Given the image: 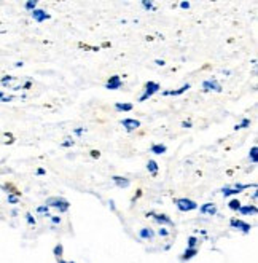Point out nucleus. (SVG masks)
I'll list each match as a JSON object with an SVG mask.
<instances>
[{
	"mask_svg": "<svg viewBox=\"0 0 258 263\" xmlns=\"http://www.w3.org/2000/svg\"><path fill=\"white\" fill-rule=\"evenodd\" d=\"M175 204H177V208H178L180 211H184V212H187V211H194L196 208H198V204H196L194 201L187 199V198L177 199V201H175Z\"/></svg>",
	"mask_w": 258,
	"mask_h": 263,
	"instance_id": "f257e3e1",
	"label": "nucleus"
},
{
	"mask_svg": "<svg viewBox=\"0 0 258 263\" xmlns=\"http://www.w3.org/2000/svg\"><path fill=\"white\" fill-rule=\"evenodd\" d=\"M156 91H160V85L155 83V82H148V83L145 85V92H144V96L141 98V102H144V101H147L148 98H151Z\"/></svg>",
	"mask_w": 258,
	"mask_h": 263,
	"instance_id": "f03ea898",
	"label": "nucleus"
},
{
	"mask_svg": "<svg viewBox=\"0 0 258 263\" xmlns=\"http://www.w3.org/2000/svg\"><path fill=\"white\" fill-rule=\"evenodd\" d=\"M48 206H54L61 212H66L69 209V203H67L66 199H63V198H50L48 199Z\"/></svg>",
	"mask_w": 258,
	"mask_h": 263,
	"instance_id": "7ed1b4c3",
	"label": "nucleus"
},
{
	"mask_svg": "<svg viewBox=\"0 0 258 263\" xmlns=\"http://www.w3.org/2000/svg\"><path fill=\"white\" fill-rule=\"evenodd\" d=\"M32 18L37 21V23H43L45 20H50V14L43 10H34L32 11Z\"/></svg>",
	"mask_w": 258,
	"mask_h": 263,
	"instance_id": "20e7f679",
	"label": "nucleus"
},
{
	"mask_svg": "<svg viewBox=\"0 0 258 263\" xmlns=\"http://www.w3.org/2000/svg\"><path fill=\"white\" fill-rule=\"evenodd\" d=\"M203 88H204L206 91H217V92L222 91V86H220L215 80H206V82L203 83Z\"/></svg>",
	"mask_w": 258,
	"mask_h": 263,
	"instance_id": "39448f33",
	"label": "nucleus"
},
{
	"mask_svg": "<svg viewBox=\"0 0 258 263\" xmlns=\"http://www.w3.org/2000/svg\"><path fill=\"white\" fill-rule=\"evenodd\" d=\"M121 125H123L128 131H134V129H137V128L141 126V123H139L137 120H131V118H128V120H123V121H121Z\"/></svg>",
	"mask_w": 258,
	"mask_h": 263,
	"instance_id": "423d86ee",
	"label": "nucleus"
},
{
	"mask_svg": "<svg viewBox=\"0 0 258 263\" xmlns=\"http://www.w3.org/2000/svg\"><path fill=\"white\" fill-rule=\"evenodd\" d=\"M105 88H107V89H118V88H121V79H120L118 75L110 77V80L107 82Z\"/></svg>",
	"mask_w": 258,
	"mask_h": 263,
	"instance_id": "0eeeda50",
	"label": "nucleus"
},
{
	"mask_svg": "<svg viewBox=\"0 0 258 263\" xmlns=\"http://www.w3.org/2000/svg\"><path fill=\"white\" fill-rule=\"evenodd\" d=\"M150 215L153 217L158 223H168V225H172V220L169 217H166L164 214H153V212H150Z\"/></svg>",
	"mask_w": 258,
	"mask_h": 263,
	"instance_id": "6e6552de",
	"label": "nucleus"
},
{
	"mask_svg": "<svg viewBox=\"0 0 258 263\" xmlns=\"http://www.w3.org/2000/svg\"><path fill=\"white\" fill-rule=\"evenodd\" d=\"M231 227H236V228L242 230L244 233H249V231H250V225H249V223H244V222H241V220H237V219H233V220H231Z\"/></svg>",
	"mask_w": 258,
	"mask_h": 263,
	"instance_id": "1a4fd4ad",
	"label": "nucleus"
},
{
	"mask_svg": "<svg viewBox=\"0 0 258 263\" xmlns=\"http://www.w3.org/2000/svg\"><path fill=\"white\" fill-rule=\"evenodd\" d=\"M203 214H209V215H214V214H217V208L212 204V203H207V204H204V206H201V209H200Z\"/></svg>",
	"mask_w": 258,
	"mask_h": 263,
	"instance_id": "9d476101",
	"label": "nucleus"
},
{
	"mask_svg": "<svg viewBox=\"0 0 258 263\" xmlns=\"http://www.w3.org/2000/svg\"><path fill=\"white\" fill-rule=\"evenodd\" d=\"M112 179H113V182H115V183L118 185L120 189H126V187H129V183H131V182H129L128 179H121L120 176H113Z\"/></svg>",
	"mask_w": 258,
	"mask_h": 263,
	"instance_id": "9b49d317",
	"label": "nucleus"
},
{
	"mask_svg": "<svg viewBox=\"0 0 258 263\" xmlns=\"http://www.w3.org/2000/svg\"><path fill=\"white\" fill-rule=\"evenodd\" d=\"M187 89H190V85H188V83L184 85L180 89H175V91H166L164 95H166V96H169V95H171V96H178V95H182V92H185Z\"/></svg>",
	"mask_w": 258,
	"mask_h": 263,
	"instance_id": "f8f14e48",
	"label": "nucleus"
},
{
	"mask_svg": "<svg viewBox=\"0 0 258 263\" xmlns=\"http://www.w3.org/2000/svg\"><path fill=\"white\" fill-rule=\"evenodd\" d=\"M141 238H144V239H153V236H155V233L151 231L150 228H142L141 230Z\"/></svg>",
	"mask_w": 258,
	"mask_h": 263,
	"instance_id": "ddd939ff",
	"label": "nucleus"
},
{
	"mask_svg": "<svg viewBox=\"0 0 258 263\" xmlns=\"http://www.w3.org/2000/svg\"><path fill=\"white\" fill-rule=\"evenodd\" d=\"M147 169L151 173V176H156V173H158V164H156V161L150 160L148 164H147Z\"/></svg>",
	"mask_w": 258,
	"mask_h": 263,
	"instance_id": "4468645a",
	"label": "nucleus"
},
{
	"mask_svg": "<svg viewBox=\"0 0 258 263\" xmlns=\"http://www.w3.org/2000/svg\"><path fill=\"white\" fill-rule=\"evenodd\" d=\"M241 214H256V208L255 206H246V208H239Z\"/></svg>",
	"mask_w": 258,
	"mask_h": 263,
	"instance_id": "2eb2a0df",
	"label": "nucleus"
},
{
	"mask_svg": "<svg viewBox=\"0 0 258 263\" xmlns=\"http://www.w3.org/2000/svg\"><path fill=\"white\" fill-rule=\"evenodd\" d=\"M196 252H198V251H196L194 247H190V249H187V251H185V255L182 257V260H188V258L194 257V255H196Z\"/></svg>",
	"mask_w": 258,
	"mask_h": 263,
	"instance_id": "dca6fc26",
	"label": "nucleus"
},
{
	"mask_svg": "<svg viewBox=\"0 0 258 263\" xmlns=\"http://www.w3.org/2000/svg\"><path fill=\"white\" fill-rule=\"evenodd\" d=\"M151 152L156 153V155H163V153L166 152V145H160V144H156V145L151 147Z\"/></svg>",
	"mask_w": 258,
	"mask_h": 263,
	"instance_id": "f3484780",
	"label": "nucleus"
},
{
	"mask_svg": "<svg viewBox=\"0 0 258 263\" xmlns=\"http://www.w3.org/2000/svg\"><path fill=\"white\" fill-rule=\"evenodd\" d=\"M228 206H230V209H233V211H239V208H241V201H239V199H231Z\"/></svg>",
	"mask_w": 258,
	"mask_h": 263,
	"instance_id": "a211bd4d",
	"label": "nucleus"
},
{
	"mask_svg": "<svg viewBox=\"0 0 258 263\" xmlns=\"http://www.w3.org/2000/svg\"><path fill=\"white\" fill-rule=\"evenodd\" d=\"M115 107H116V110H120V112H121V110H126V112H128V110L132 109V105H131V104H116Z\"/></svg>",
	"mask_w": 258,
	"mask_h": 263,
	"instance_id": "6ab92c4d",
	"label": "nucleus"
},
{
	"mask_svg": "<svg viewBox=\"0 0 258 263\" xmlns=\"http://www.w3.org/2000/svg\"><path fill=\"white\" fill-rule=\"evenodd\" d=\"M256 152H258V148H256V147H253V148L250 150L249 158L252 160V163H256V161H258V158H256Z\"/></svg>",
	"mask_w": 258,
	"mask_h": 263,
	"instance_id": "aec40b11",
	"label": "nucleus"
},
{
	"mask_svg": "<svg viewBox=\"0 0 258 263\" xmlns=\"http://www.w3.org/2000/svg\"><path fill=\"white\" fill-rule=\"evenodd\" d=\"M249 125H250V120H249V118H246L244 121H242V123H241V125H237V126H234V129L237 131V129H242V128H247Z\"/></svg>",
	"mask_w": 258,
	"mask_h": 263,
	"instance_id": "412c9836",
	"label": "nucleus"
},
{
	"mask_svg": "<svg viewBox=\"0 0 258 263\" xmlns=\"http://www.w3.org/2000/svg\"><path fill=\"white\" fill-rule=\"evenodd\" d=\"M8 203H10V204H16V203H18V196L10 195V196H8Z\"/></svg>",
	"mask_w": 258,
	"mask_h": 263,
	"instance_id": "4be33fe9",
	"label": "nucleus"
},
{
	"mask_svg": "<svg viewBox=\"0 0 258 263\" xmlns=\"http://www.w3.org/2000/svg\"><path fill=\"white\" fill-rule=\"evenodd\" d=\"M35 7H37V2H26L27 10H35Z\"/></svg>",
	"mask_w": 258,
	"mask_h": 263,
	"instance_id": "5701e85b",
	"label": "nucleus"
},
{
	"mask_svg": "<svg viewBox=\"0 0 258 263\" xmlns=\"http://www.w3.org/2000/svg\"><path fill=\"white\" fill-rule=\"evenodd\" d=\"M26 220H27V223H30V225H35V219H34L30 214H27V215H26Z\"/></svg>",
	"mask_w": 258,
	"mask_h": 263,
	"instance_id": "b1692460",
	"label": "nucleus"
},
{
	"mask_svg": "<svg viewBox=\"0 0 258 263\" xmlns=\"http://www.w3.org/2000/svg\"><path fill=\"white\" fill-rule=\"evenodd\" d=\"M61 252H63V246H57L56 249H54V255H57V257H59V255H63Z\"/></svg>",
	"mask_w": 258,
	"mask_h": 263,
	"instance_id": "393cba45",
	"label": "nucleus"
},
{
	"mask_svg": "<svg viewBox=\"0 0 258 263\" xmlns=\"http://www.w3.org/2000/svg\"><path fill=\"white\" fill-rule=\"evenodd\" d=\"M142 5H144L147 10H151V8H153V4H151V2H142Z\"/></svg>",
	"mask_w": 258,
	"mask_h": 263,
	"instance_id": "a878e982",
	"label": "nucleus"
},
{
	"mask_svg": "<svg viewBox=\"0 0 258 263\" xmlns=\"http://www.w3.org/2000/svg\"><path fill=\"white\" fill-rule=\"evenodd\" d=\"M37 211H38V212H45V214H47V212H48V206H40Z\"/></svg>",
	"mask_w": 258,
	"mask_h": 263,
	"instance_id": "bb28decb",
	"label": "nucleus"
},
{
	"mask_svg": "<svg viewBox=\"0 0 258 263\" xmlns=\"http://www.w3.org/2000/svg\"><path fill=\"white\" fill-rule=\"evenodd\" d=\"M13 80V77H4L2 79V83H7V82H11Z\"/></svg>",
	"mask_w": 258,
	"mask_h": 263,
	"instance_id": "cd10ccee",
	"label": "nucleus"
},
{
	"mask_svg": "<svg viewBox=\"0 0 258 263\" xmlns=\"http://www.w3.org/2000/svg\"><path fill=\"white\" fill-rule=\"evenodd\" d=\"M194 244H196V238H190V242H188V246H190V247H194Z\"/></svg>",
	"mask_w": 258,
	"mask_h": 263,
	"instance_id": "c85d7f7f",
	"label": "nucleus"
},
{
	"mask_svg": "<svg viewBox=\"0 0 258 263\" xmlns=\"http://www.w3.org/2000/svg\"><path fill=\"white\" fill-rule=\"evenodd\" d=\"M160 235H161V236H168L169 233H168V231H166V230H163V228H161V230H160Z\"/></svg>",
	"mask_w": 258,
	"mask_h": 263,
	"instance_id": "c756f323",
	"label": "nucleus"
},
{
	"mask_svg": "<svg viewBox=\"0 0 258 263\" xmlns=\"http://www.w3.org/2000/svg\"><path fill=\"white\" fill-rule=\"evenodd\" d=\"M180 7H182V8H190V4H188V2H182Z\"/></svg>",
	"mask_w": 258,
	"mask_h": 263,
	"instance_id": "7c9ffc66",
	"label": "nucleus"
},
{
	"mask_svg": "<svg viewBox=\"0 0 258 263\" xmlns=\"http://www.w3.org/2000/svg\"><path fill=\"white\" fill-rule=\"evenodd\" d=\"M63 145H64V147H70V145H73V141H66Z\"/></svg>",
	"mask_w": 258,
	"mask_h": 263,
	"instance_id": "2f4dec72",
	"label": "nucleus"
},
{
	"mask_svg": "<svg viewBox=\"0 0 258 263\" xmlns=\"http://www.w3.org/2000/svg\"><path fill=\"white\" fill-rule=\"evenodd\" d=\"M155 63H156L158 66H164V61H161V59H156Z\"/></svg>",
	"mask_w": 258,
	"mask_h": 263,
	"instance_id": "473e14b6",
	"label": "nucleus"
},
{
	"mask_svg": "<svg viewBox=\"0 0 258 263\" xmlns=\"http://www.w3.org/2000/svg\"><path fill=\"white\" fill-rule=\"evenodd\" d=\"M184 126H185V128H191V123H190V121H185V123H184Z\"/></svg>",
	"mask_w": 258,
	"mask_h": 263,
	"instance_id": "72a5a7b5",
	"label": "nucleus"
},
{
	"mask_svg": "<svg viewBox=\"0 0 258 263\" xmlns=\"http://www.w3.org/2000/svg\"><path fill=\"white\" fill-rule=\"evenodd\" d=\"M53 222H54V223H59V222H61V219H59V217H53Z\"/></svg>",
	"mask_w": 258,
	"mask_h": 263,
	"instance_id": "f704fd0d",
	"label": "nucleus"
},
{
	"mask_svg": "<svg viewBox=\"0 0 258 263\" xmlns=\"http://www.w3.org/2000/svg\"><path fill=\"white\" fill-rule=\"evenodd\" d=\"M37 174H40V176H43V174H45V171H43V169H38V171H37Z\"/></svg>",
	"mask_w": 258,
	"mask_h": 263,
	"instance_id": "c9c22d12",
	"label": "nucleus"
},
{
	"mask_svg": "<svg viewBox=\"0 0 258 263\" xmlns=\"http://www.w3.org/2000/svg\"><path fill=\"white\" fill-rule=\"evenodd\" d=\"M59 263H75V261H64V260H59Z\"/></svg>",
	"mask_w": 258,
	"mask_h": 263,
	"instance_id": "e433bc0d",
	"label": "nucleus"
},
{
	"mask_svg": "<svg viewBox=\"0 0 258 263\" xmlns=\"http://www.w3.org/2000/svg\"><path fill=\"white\" fill-rule=\"evenodd\" d=\"M2 32H4V30H0V34H2Z\"/></svg>",
	"mask_w": 258,
	"mask_h": 263,
	"instance_id": "4c0bfd02",
	"label": "nucleus"
}]
</instances>
